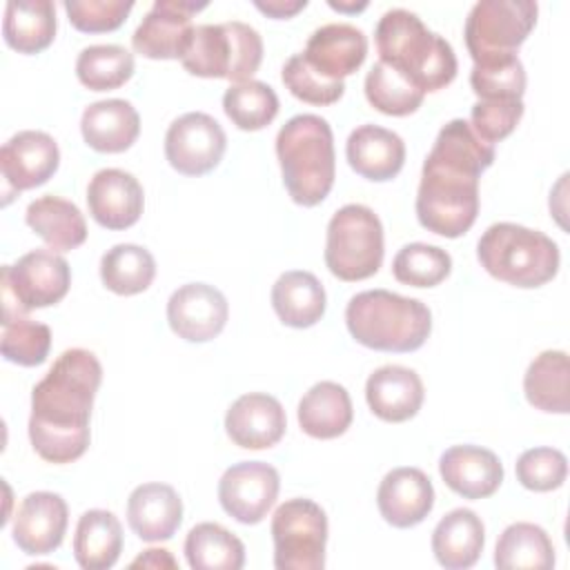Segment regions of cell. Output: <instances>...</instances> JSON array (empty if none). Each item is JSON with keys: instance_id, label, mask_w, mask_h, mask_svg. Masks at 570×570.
I'll use <instances>...</instances> for the list:
<instances>
[{"instance_id": "obj_1", "label": "cell", "mask_w": 570, "mask_h": 570, "mask_svg": "<svg viewBox=\"0 0 570 570\" xmlns=\"http://www.w3.org/2000/svg\"><path fill=\"white\" fill-rule=\"evenodd\" d=\"M494 163V147L468 120L445 122L425 156L416 191L419 223L439 236L459 238L479 214V178Z\"/></svg>"}, {"instance_id": "obj_2", "label": "cell", "mask_w": 570, "mask_h": 570, "mask_svg": "<svg viewBox=\"0 0 570 570\" xmlns=\"http://www.w3.org/2000/svg\"><path fill=\"white\" fill-rule=\"evenodd\" d=\"M102 381V365L94 352L65 350L42 381L31 390L29 441L40 459L71 463L89 448L94 396Z\"/></svg>"}, {"instance_id": "obj_3", "label": "cell", "mask_w": 570, "mask_h": 570, "mask_svg": "<svg viewBox=\"0 0 570 570\" xmlns=\"http://www.w3.org/2000/svg\"><path fill=\"white\" fill-rule=\"evenodd\" d=\"M374 42L379 60L403 73L423 94L448 87L456 76L452 45L430 31L423 20L407 9H390L381 16Z\"/></svg>"}, {"instance_id": "obj_4", "label": "cell", "mask_w": 570, "mask_h": 570, "mask_svg": "<svg viewBox=\"0 0 570 570\" xmlns=\"http://www.w3.org/2000/svg\"><path fill=\"white\" fill-rule=\"evenodd\" d=\"M276 156L283 185L296 205L314 207L325 200L336 176L334 136L325 118L316 114L289 118L278 129Z\"/></svg>"}, {"instance_id": "obj_5", "label": "cell", "mask_w": 570, "mask_h": 570, "mask_svg": "<svg viewBox=\"0 0 570 570\" xmlns=\"http://www.w3.org/2000/svg\"><path fill=\"white\" fill-rule=\"evenodd\" d=\"M345 323L352 338L379 352H414L432 332V314L419 298L367 289L350 298Z\"/></svg>"}, {"instance_id": "obj_6", "label": "cell", "mask_w": 570, "mask_h": 570, "mask_svg": "<svg viewBox=\"0 0 570 570\" xmlns=\"http://www.w3.org/2000/svg\"><path fill=\"white\" fill-rule=\"evenodd\" d=\"M481 267L514 287H541L559 272V247L539 229L517 223L490 225L476 245Z\"/></svg>"}, {"instance_id": "obj_7", "label": "cell", "mask_w": 570, "mask_h": 570, "mask_svg": "<svg viewBox=\"0 0 570 570\" xmlns=\"http://www.w3.org/2000/svg\"><path fill=\"white\" fill-rule=\"evenodd\" d=\"M261 60L263 38L240 20L194 27L191 40L180 58L191 76L227 78L234 85L252 80Z\"/></svg>"}, {"instance_id": "obj_8", "label": "cell", "mask_w": 570, "mask_h": 570, "mask_svg": "<svg viewBox=\"0 0 570 570\" xmlns=\"http://www.w3.org/2000/svg\"><path fill=\"white\" fill-rule=\"evenodd\" d=\"M383 263V225L379 216L358 203L341 207L327 223L325 265L341 281H363Z\"/></svg>"}, {"instance_id": "obj_9", "label": "cell", "mask_w": 570, "mask_h": 570, "mask_svg": "<svg viewBox=\"0 0 570 570\" xmlns=\"http://www.w3.org/2000/svg\"><path fill=\"white\" fill-rule=\"evenodd\" d=\"M71 285L69 263L53 249H31L2 267V316L60 303Z\"/></svg>"}, {"instance_id": "obj_10", "label": "cell", "mask_w": 570, "mask_h": 570, "mask_svg": "<svg viewBox=\"0 0 570 570\" xmlns=\"http://www.w3.org/2000/svg\"><path fill=\"white\" fill-rule=\"evenodd\" d=\"M532 0H481L465 18V45L474 62L512 56L537 24Z\"/></svg>"}, {"instance_id": "obj_11", "label": "cell", "mask_w": 570, "mask_h": 570, "mask_svg": "<svg viewBox=\"0 0 570 570\" xmlns=\"http://www.w3.org/2000/svg\"><path fill=\"white\" fill-rule=\"evenodd\" d=\"M272 539L278 570H321L327 543L325 510L312 499H287L272 517Z\"/></svg>"}, {"instance_id": "obj_12", "label": "cell", "mask_w": 570, "mask_h": 570, "mask_svg": "<svg viewBox=\"0 0 570 570\" xmlns=\"http://www.w3.org/2000/svg\"><path fill=\"white\" fill-rule=\"evenodd\" d=\"M225 147L223 127L203 111L178 116L165 134V158L183 176L209 174L223 160Z\"/></svg>"}, {"instance_id": "obj_13", "label": "cell", "mask_w": 570, "mask_h": 570, "mask_svg": "<svg viewBox=\"0 0 570 570\" xmlns=\"http://www.w3.org/2000/svg\"><path fill=\"white\" fill-rule=\"evenodd\" d=\"M207 2L194 0H156L131 36L136 53L151 60H180L191 33V16Z\"/></svg>"}, {"instance_id": "obj_14", "label": "cell", "mask_w": 570, "mask_h": 570, "mask_svg": "<svg viewBox=\"0 0 570 570\" xmlns=\"http://www.w3.org/2000/svg\"><path fill=\"white\" fill-rule=\"evenodd\" d=\"M281 479L276 468L263 461H240L227 468L218 481V501L238 523H261L276 503Z\"/></svg>"}, {"instance_id": "obj_15", "label": "cell", "mask_w": 570, "mask_h": 570, "mask_svg": "<svg viewBox=\"0 0 570 570\" xmlns=\"http://www.w3.org/2000/svg\"><path fill=\"white\" fill-rule=\"evenodd\" d=\"M60 165L58 142L38 129L13 134L0 149V171L7 198L45 185Z\"/></svg>"}, {"instance_id": "obj_16", "label": "cell", "mask_w": 570, "mask_h": 570, "mask_svg": "<svg viewBox=\"0 0 570 570\" xmlns=\"http://www.w3.org/2000/svg\"><path fill=\"white\" fill-rule=\"evenodd\" d=\"M229 316L225 294L207 283L180 285L167 301V321L171 332L189 343L216 338Z\"/></svg>"}, {"instance_id": "obj_17", "label": "cell", "mask_w": 570, "mask_h": 570, "mask_svg": "<svg viewBox=\"0 0 570 570\" xmlns=\"http://www.w3.org/2000/svg\"><path fill=\"white\" fill-rule=\"evenodd\" d=\"M69 510L56 492H31L27 494L13 517V541L31 557L49 554L60 548L67 532Z\"/></svg>"}, {"instance_id": "obj_18", "label": "cell", "mask_w": 570, "mask_h": 570, "mask_svg": "<svg viewBox=\"0 0 570 570\" xmlns=\"http://www.w3.org/2000/svg\"><path fill=\"white\" fill-rule=\"evenodd\" d=\"M87 207L91 218L107 229H127L138 223L145 194L138 178L125 169L107 167L91 176L87 187Z\"/></svg>"}, {"instance_id": "obj_19", "label": "cell", "mask_w": 570, "mask_h": 570, "mask_svg": "<svg viewBox=\"0 0 570 570\" xmlns=\"http://www.w3.org/2000/svg\"><path fill=\"white\" fill-rule=\"evenodd\" d=\"M287 428L285 410L278 399L249 392L238 396L225 414L227 436L245 450H265L276 445Z\"/></svg>"}, {"instance_id": "obj_20", "label": "cell", "mask_w": 570, "mask_h": 570, "mask_svg": "<svg viewBox=\"0 0 570 570\" xmlns=\"http://www.w3.org/2000/svg\"><path fill=\"white\" fill-rule=\"evenodd\" d=\"M367 56L365 33L347 22H330L312 31L303 58L327 80L352 76Z\"/></svg>"}, {"instance_id": "obj_21", "label": "cell", "mask_w": 570, "mask_h": 570, "mask_svg": "<svg viewBox=\"0 0 570 570\" xmlns=\"http://www.w3.org/2000/svg\"><path fill=\"white\" fill-rule=\"evenodd\" d=\"M376 505L394 528L419 525L434 508L432 481L419 468H394L379 485Z\"/></svg>"}, {"instance_id": "obj_22", "label": "cell", "mask_w": 570, "mask_h": 570, "mask_svg": "<svg viewBox=\"0 0 570 570\" xmlns=\"http://www.w3.org/2000/svg\"><path fill=\"white\" fill-rule=\"evenodd\" d=\"M443 483L463 499H485L494 494L503 481L499 456L481 445H452L439 459Z\"/></svg>"}, {"instance_id": "obj_23", "label": "cell", "mask_w": 570, "mask_h": 570, "mask_svg": "<svg viewBox=\"0 0 570 570\" xmlns=\"http://www.w3.org/2000/svg\"><path fill=\"white\" fill-rule=\"evenodd\" d=\"M421 376L403 365H383L367 376L365 401L374 416L387 423H403L423 405Z\"/></svg>"}, {"instance_id": "obj_24", "label": "cell", "mask_w": 570, "mask_h": 570, "mask_svg": "<svg viewBox=\"0 0 570 570\" xmlns=\"http://www.w3.org/2000/svg\"><path fill=\"white\" fill-rule=\"evenodd\" d=\"M345 156L350 167L374 183L392 180L405 163V142L403 138L379 125H361L356 127L347 142Z\"/></svg>"}, {"instance_id": "obj_25", "label": "cell", "mask_w": 570, "mask_h": 570, "mask_svg": "<svg viewBox=\"0 0 570 570\" xmlns=\"http://www.w3.org/2000/svg\"><path fill=\"white\" fill-rule=\"evenodd\" d=\"M127 521L142 541H167L183 521V501L167 483H142L127 499Z\"/></svg>"}, {"instance_id": "obj_26", "label": "cell", "mask_w": 570, "mask_h": 570, "mask_svg": "<svg viewBox=\"0 0 570 570\" xmlns=\"http://www.w3.org/2000/svg\"><path fill=\"white\" fill-rule=\"evenodd\" d=\"M85 142L100 154H120L129 149L140 134V116L131 102L107 98L85 107L80 118Z\"/></svg>"}, {"instance_id": "obj_27", "label": "cell", "mask_w": 570, "mask_h": 570, "mask_svg": "<svg viewBox=\"0 0 570 570\" xmlns=\"http://www.w3.org/2000/svg\"><path fill=\"white\" fill-rule=\"evenodd\" d=\"M483 521L468 508H454L448 512L432 532V552L448 570L472 568L483 552Z\"/></svg>"}, {"instance_id": "obj_28", "label": "cell", "mask_w": 570, "mask_h": 570, "mask_svg": "<svg viewBox=\"0 0 570 570\" xmlns=\"http://www.w3.org/2000/svg\"><path fill=\"white\" fill-rule=\"evenodd\" d=\"M354 419L347 390L334 381L312 385L298 403V425L312 439H336Z\"/></svg>"}, {"instance_id": "obj_29", "label": "cell", "mask_w": 570, "mask_h": 570, "mask_svg": "<svg viewBox=\"0 0 570 570\" xmlns=\"http://www.w3.org/2000/svg\"><path fill=\"white\" fill-rule=\"evenodd\" d=\"M325 289L312 272L292 269L272 285V307L287 327H312L325 314Z\"/></svg>"}, {"instance_id": "obj_30", "label": "cell", "mask_w": 570, "mask_h": 570, "mask_svg": "<svg viewBox=\"0 0 570 570\" xmlns=\"http://www.w3.org/2000/svg\"><path fill=\"white\" fill-rule=\"evenodd\" d=\"M27 225L53 252H69L87 240V223L76 203L60 196H40L24 212Z\"/></svg>"}, {"instance_id": "obj_31", "label": "cell", "mask_w": 570, "mask_h": 570, "mask_svg": "<svg viewBox=\"0 0 570 570\" xmlns=\"http://www.w3.org/2000/svg\"><path fill=\"white\" fill-rule=\"evenodd\" d=\"M4 42L18 53H40L56 38L51 0H9L2 20Z\"/></svg>"}, {"instance_id": "obj_32", "label": "cell", "mask_w": 570, "mask_h": 570, "mask_svg": "<svg viewBox=\"0 0 570 570\" xmlns=\"http://www.w3.org/2000/svg\"><path fill=\"white\" fill-rule=\"evenodd\" d=\"M122 552V525L109 510H87L76 525L73 557L85 570H107Z\"/></svg>"}, {"instance_id": "obj_33", "label": "cell", "mask_w": 570, "mask_h": 570, "mask_svg": "<svg viewBox=\"0 0 570 570\" xmlns=\"http://www.w3.org/2000/svg\"><path fill=\"white\" fill-rule=\"evenodd\" d=\"M570 361L561 350L541 352L525 370L523 392L530 405L550 414L570 412Z\"/></svg>"}, {"instance_id": "obj_34", "label": "cell", "mask_w": 570, "mask_h": 570, "mask_svg": "<svg viewBox=\"0 0 570 570\" xmlns=\"http://www.w3.org/2000/svg\"><path fill=\"white\" fill-rule=\"evenodd\" d=\"M494 566L501 570H550L554 548L548 532L528 521L508 525L497 539Z\"/></svg>"}, {"instance_id": "obj_35", "label": "cell", "mask_w": 570, "mask_h": 570, "mask_svg": "<svg viewBox=\"0 0 570 570\" xmlns=\"http://www.w3.org/2000/svg\"><path fill=\"white\" fill-rule=\"evenodd\" d=\"M185 557L194 570H240L245 546L220 523H198L185 539Z\"/></svg>"}, {"instance_id": "obj_36", "label": "cell", "mask_w": 570, "mask_h": 570, "mask_svg": "<svg viewBox=\"0 0 570 570\" xmlns=\"http://www.w3.org/2000/svg\"><path fill=\"white\" fill-rule=\"evenodd\" d=\"M156 276V261L149 249L120 243L107 249L100 258V281L102 285L120 296H131L145 292Z\"/></svg>"}, {"instance_id": "obj_37", "label": "cell", "mask_w": 570, "mask_h": 570, "mask_svg": "<svg viewBox=\"0 0 570 570\" xmlns=\"http://www.w3.org/2000/svg\"><path fill=\"white\" fill-rule=\"evenodd\" d=\"M76 76L91 91L122 87L134 76V56L120 45H91L78 53Z\"/></svg>"}, {"instance_id": "obj_38", "label": "cell", "mask_w": 570, "mask_h": 570, "mask_svg": "<svg viewBox=\"0 0 570 570\" xmlns=\"http://www.w3.org/2000/svg\"><path fill=\"white\" fill-rule=\"evenodd\" d=\"M365 98L381 114L407 116L421 107L425 94L394 67L376 60L365 76Z\"/></svg>"}, {"instance_id": "obj_39", "label": "cell", "mask_w": 570, "mask_h": 570, "mask_svg": "<svg viewBox=\"0 0 570 570\" xmlns=\"http://www.w3.org/2000/svg\"><path fill=\"white\" fill-rule=\"evenodd\" d=\"M223 109L238 129L258 131L276 118L278 96L267 82L245 80L223 94Z\"/></svg>"}, {"instance_id": "obj_40", "label": "cell", "mask_w": 570, "mask_h": 570, "mask_svg": "<svg viewBox=\"0 0 570 570\" xmlns=\"http://www.w3.org/2000/svg\"><path fill=\"white\" fill-rule=\"evenodd\" d=\"M51 347V330L45 323L31 321L27 314L2 316L0 350L2 356L22 367H33L47 361Z\"/></svg>"}, {"instance_id": "obj_41", "label": "cell", "mask_w": 570, "mask_h": 570, "mask_svg": "<svg viewBox=\"0 0 570 570\" xmlns=\"http://www.w3.org/2000/svg\"><path fill=\"white\" fill-rule=\"evenodd\" d=\"M472 91L479 100H521L525 91V69L517 53L474 62L470 71Z\"/></svg>"}, {"instance_id": "obj_42", "label": "cell", "mask_w": 570, "mask_h": 570, "mask_svg": "<svg viewBox=\"0 0 570 570\" xmlns=\"http://www.w3.org/2000/svg\"><path fill=\"white\" fill-rule=\"evenodd\" d=\"M452 272V258L445 249L428 243L403 245L394 261L392 274L399 283L412 287H434Z\"/></svg>"}, {"instance_id": "obj_43", "label": "cell", "mask_w": 570, "mask_h": 570, "mask_svg": "<svg viewBox=\"0 0 570 570\" xmlns=\"http://www.w3.org/2000/svg\"><path fill=\"white\" fill-rule=\"evenodd\" d=\"M517 481L532 492H550L563 485L568 476V459L557 448H530L514 465Z\"/></svg>"}, {"instance_id": "obj_44", "label": "cell", "mask_w": 570, "mask_h": 570, "mask_svg": "<svg viewBox=\"0 0 570 570\" xmlns=\"http://www.w3.org/2000/svg\"><path fill=\"white\" fill-rule=\"evenodd\" d=\"M283 82L303 102L309 105H332L336 102L343 91L345 82L343 80H327L318 71H314L303 53H294L285 65H283Z\"/></svg>"}, {"instance_id": "obj_45", "label": "cell", "mask_w": 570, "mask_h": 570, "mask_svg": "<svg viewBox=\"0 0 570 570\" xmlns=\"http://www.w3.org/2000/svg\"><path fill=\"white\" fill-rule=\"evenodd\" d=\"M69 22L85 33H105L118 29L129 11L131 0H65Z\"/></svg>"}, {"instance_id": "obj_46", "label": "cell", "mask_w": 570, "mask_h": 570, "mask_svg": "<svg viewBox=\"0 0 570 570\" xmlns=\"http://www.w3.org/2000/svg\"><path fill=\"white\" fill-rule=\"evenodd\" d=\"M523 116V100H479L470 111V127L485 142H499L514 131Z\"/></svg>"}, {"instance_id": "obj_47", "label": "cell", "mask_w": 570, "mask_h": 570, "mask_svg": "<svg viewBox=\"0 0 570 570\" xmlns=\"http://www.w3.org/2000/svg\"><path fill=\"white\" fill-rule=\"evenodd\" d=\"M254 7L269 18L287 20L307 7V0H256Z\"/></svg>"}, {"instance_id": "obj_48", "label": "cell", "mask_w": 570, "mask_h": 570, "mask_svg": "<svg viewBox=\"0 0 570 570\" xmlns=\"http://www.w3.org/2000/svg\"><path fill=\"white\" fill-rule=\"evenodd\" d=\"M136 566H149V568H176V561L171 559V554L167 550H158V548H151V550H145V554H140L138 559L131 561V568Z\"/></svg>"}, {"instance_id": "obj_49", "label": "cell", "mask_w": 570, "mask_h": 570, "mask_svg": "<svg viewBox=\"0 0 570 570\" xmlns=\"http://www.w3.org/2000/svg\"><path fill=\"white\" fill-rule=\"evenodd\" d=\"M330 7L332 9H338V11H347V13H356V11H361V9H365L367 7V2H334V0H330Z\"/></svg>"}]
</instances>
